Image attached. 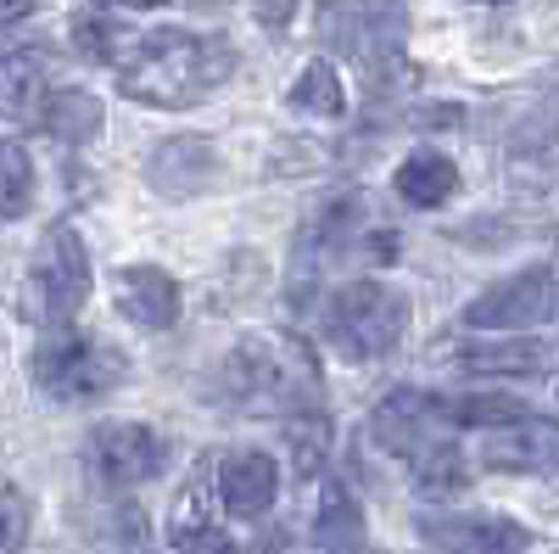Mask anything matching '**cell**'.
<instances>
[{
	"instance_id": "30",
	"label": "cell",
	"mask_w": 559,
	"mask_h": 554,
	"mask_svg": "<svg viewBox=\"0 0 559 554\" xmlns=\"http://www.w3.org/2000/svg\"><path fill=\"white\" fill-rule=\"evenodd\" d=\"M123 7H163V0H123Z\"/></svg>"
},
{
	"instance_id": "12",
	"label": "cell",
	"mask_w": 559,
	"mask_h": 554,
	"mask_svg": "<svg viewBox=\"0 0 559 554\" xmlns=\"http://www.w3.org/2000/svg\"><path fill=\"white\" fill-rule=\"evenodd\" d=\"M481 453H487L492 471L548 476V471H559V421H543V414H515V421L492 426V437H487Z\"/></svg>"
},
{
	"instance_id": "29",
	"label": "cell",
	"mask_w": 559,
	"mask_h": 554,
	"mask_svg": "<svg viewBox=\"0 0 559 554\" xmlns=\"http://www.w3.org/2000/svg\"><path fill=\"white\" fill-rule=\"evenodd\" d=\"M39 7V0H0V23H17V17H28Z\"/></svg>"
},
{
	"instance_id": "18",
	"label": "cell",
	"mask_w": 559,
	"mask_h": 554,
	"mask_svg": "<svg viewBox=\"0 0 559 554\" xmlns=\"http://www.w3.org/2000/svg\"><path fill=\"white\" fill-rule=\"evenodd\" d=\"M39 123L51 141H96L102 129V102L90 96V90H51V96L39 102Z\"/></svg>"
},
{
	"instance_id": "15",
	"label": "cell",
	"mask_w": 559,
	"mask_h": 554,
	"mask_svg": "<svg viewBox=\"0 0 559 554\" xmlns=\"http://www.w3.org/2000/svg\"><path fill=\"white\" fill-rule=\"evenodd\" d=\"M118 308L123 319H134L140 331H168L174 319H179V286H174V274H163L157 263H129L118 269Z\"/></svg>"
},
{
	"instance_id": "26",
	"label": "cell",
	"mask_w": 559,
	"mask_h": 554,
	"mask_svg": "<svg viewBox=\"0 0 559 554\" xmlns=\"http://www.w3.org/2000/svg\"><path fill=\"white\" fill-rule=\"evenodd\" d=\"M28 538V504L17 493H0V554H17Z\"/></svg>"
},
{
	"instance_id": "13",
	"label": "cell",
	"mask_w": 559,
	"mask_h": 554,
	"mask_svg": "<svg viewBox=\"0 0 559 554\" xmlns=\"http://www.w3.org/2000/svg\"><path fill=\"white\" fill-rule=\"evenodd\" d=\"M146 179L163 197H197L218 179V152L207 134H174L146 157Z\"/></svg>"
},
{
	"instance_id": "3",
	"label": "cell",
	"mask_w": 559,
	"mask_h": 554,
	"mask_svg": "<svg viewBox=\"0 0 559 554\" xmlns=\"http://www.w3.org/2000/svg\"><path fill=\"white\" fill-rule=\"evenodd\" d=\"M448 403H437L431 392H414L397 387L376 403L369 414V437H376L386 453H397L403 465L414 471L419 487H464V465H459V448L448 437Z\"/></svg>"
},
{
	"instance_id": "19",
	"label": "cell",
	"mask_w": 559,
	"mask_h": 554,
	"mask_svg": "<svg viewBox=\"0 0 559 554\" xmlns=\"http://www.w3.org/2000/svg\"><path fill=\"white\" fill-rule=\"evenodd\" d=\"M45 102V68L28 51H7L0 57V123H23L34 118Z\"/></svg>"
},
{
	"instance_id": "31",
	"label": "cell",
	"mask_w": 559,
	"mask_h": 554,
	"mask_svg": "<svg viewBox=\"0 0 559 554\" xmlns=\"http://www.w3.org/2000/svg\"><path fill=\"white\" fill-rule=\"evenodd\" d=\"M481 7H498V0H481Z\"/></svg>"
},
{
	"instance_id": "4",
	"label": "cell",
	"mask_w": 559,
	"mask_h": 554,
	"mask_svg": "<svg viewBox=\"0 0 559 554\" xmlns=\"http://www.w3.org/2000/svg\"><path fill=\"white\" fill-rule=\"evenodd\" d=\"M90 297V258L73 224H51L28 258V286H23V314L34 326L62 331Z\"/></svg>"
},
{
	"instance_id": "9",
	"label": "cell",
	"mask_w": 559,
	"mask_h": 554,
	"mask_svg": "<svg viewBox=\"0 0 559 554\" xmlns=\"http://www.w3.org/2000/svg\"><path fill=\"white\" fill-rule=\"evenodd\" d=\"M503 174L521 197H548L559 185V96L537 102L503 141Z\"/></svg>"
},
{
	"instance_id": "10",
	"label": "cell",
	"mask_w": 559,
	"mask_h": 554,
	"mask_svg": "<svg viewBox=\"0 0 559 554\" xmlns=\"http://www.w3.org/2000/svg\"><path fill=\"white\" fill-rule=\"evenodd\" d=\"M84 465L102 487H140L163 471V437L140 421H107L84 443Z\"/></svg>"
},
{
	"instance_id": "24",
	"label": "cell",
	"mask_w": 559,
	"mask_h": 554,
	"mask_svg": "<svg viewBox=\"0 0 559 554\" xmlns=\"http://www.w3.org/2000/svg\"><path fill=\"white\" fill-rule=\"evenodd\" d=\"M286 443H292V453H297V471L313 476L319 459H324V448H331V421H324L319 409H297V414H286Z\"/></svg>"
},
{
	"instance_id": "1",
	"label": "cell",
	"mask_w": 559,
	"mask_h": 554,
	"mask_svg": "<svg viewBox=\"0 0 559 554\" xmlns=\"http://www.w3.org/2000/svg\"><path fill=\"white\" fill-rule=\"evenodd\" d=\"M123 96L152 107H197L236 73V45L224 34H191V28H157L112 51Z\"/></svg>"
},
{
	"instance_id": "28",
	"label": "cell",
	"mask_w": 559,
	"mask_h": 554,
	"mask_svg": "<svg viewBox=\"0 0 559 554\" xmlns=\"http://www.w3.org/2000/svg\"><path fill=\"white\" fill-rule=\"evenodd\" d=\"M292 12H297V0H258V23L274 28V34L292 23Z\"/></svg>"
},
{
	"instance_id": "17",
	"label": "cell",
	"mask_w": 559,
	"mask_h": 554,
	"mask_svg": "<svg viewBox=\"0 0 559 554\" xmlns=\"http://www.w3.org/2000/svg\"><path fill=\"white\" fill-rule=\"evenodd\" d=\"M459 191V168L442 152H408L397 163V197L408 208H442Z\"/></svg>"
},
{
	"instance_id": "27",
	"label": "cell",
	"mask_w": 559,
	"mask_h": 554,
	"mask_svg": "<svg viewBox=\"0 0 559 554\" xmlns=\"http://www.w3.org/2000/svg\"><path fill=\"white\" fill-rule=\"evenodd\" d=\"M73 34H79V45H84V57H102V62H112V28H107V17L84 12Z\"/></svg>"
},
{
	"instance_id": "22",
	"label": "cell",
	"mask_w": 559,
	"mask_h": 554,
	"mask_svg": "<svg viewBox=\"0 0 559 554\" xmlns=\"http://www.w3.org/2000/svg\"><path fill=\"white\" fill-rule=\"evenodd\" d=\"M292 107L308 113V118H342L347 113V90H342V73L331 62H308L292 84Z\"/></svg>"
},
{
	"instance_id": "8",
	"label": "cell",
	"mask_w": 559,
	"mask_h": 554,
	"mask_svg": "<svg viewBox=\"0 0 559 554\" xmlns=\"http://www.w3.org/2000/svg\"><path fill=\"white\" fill-rule=\"evenodd\" d=\"M554 314H559V274L532 263L521 274H509V281H498L492 292H481L464 308V326L471 331H532Z\"/></svg>"
},
{
	"instance_id": "2",
	"label": "cell",
	"mask_w": 559,
	"mask_h": 554,
	"mask_svg": "<svg viewBox=\"0 0 559 554\" xmlns=\"http://www.w3.org/2000/svg\"><path fill=\"white\" fill-rule=\"evenodd\" d=\"M218 387L229 403H241L247 414H297V409H319V358L308 342H297L292 331H258L247 342L229 347Z\"/></svg>"
},
{
	"instance_id": "16",
	"label": "cell",
	"mask_w": 559,
	"mask_h": 554,
	"mask_svg": "<svg viewBox=\"0 0 559 554\" xmlns=\"http://www.w3.org/2000/svg\"><path fill=\"white\" fill-rule=\"evenodd\" d=\"M364 202L358 197H331L313 219H308V229H302V241H297V269L302 274H313V263L324 269L336 252H347V247H358V236H364Z\"/></svg>"
},
{
	"instance_id": "7",
	"label": "cell",
	"mask_w": 559,
	"mask_h": 554,
	"mask_svg": "<svg viewBox=\"0 0 559 554\" xmlns=\"http://www.w3.org/2000/svg\"><path fill=\"white\" fill-rule=\"evenodd\" d=\"M34 387L57 403H90V398H107L123 376H129V358L112 342H90V337H68L57 331L51 342L34 347Z\"/></svg>"
},
{
	"instance_id": "21",
	"label": "cell",
	"mask_w": 559,
	"mask_h": 554,
	"mask_svg": "<svg viewBox=\"0 0 559 554\" xmlns=\"http://www.w3.org/2000/svg\"><path fill=\"white\" fill-rule=\"evenodd\" d=\"M168 543H174L179 554H241V543H236V538H229L224 527H213V521L202 516L197 493L174 504V521H168Z\"/></svg>"
},
{
	"instance_id": "5",
	"label": "cell",
	"mask_w": 559,
	"mask_h": 554,
	"mask_svg": "<svg viewBox=\"0 0 559 554\" xmlns=\"http://www.w3.org/2000/svg\"><path fill=\"white\" fill-rule=\"evenodd\" d=\"M324 331L347 358H381L408 331V292L392 281H353L324 308Z\"/></svg>"
},
{
	"instance_id": "11",
	"label": "cell",
	"mask_w": 559,
	"mask_h": 554,
	"mask_svg": "<svg viewBox=\"0 0 559 554\" xmlns=\"http://www.w3.org/2000/svg\"><path fill=\"white\" fill-rule=\"evenodd\" d=\"M419 538L442 554H521L532 549V532L509 516H476V510H437L419 516Z\"/></svg>"
},
{
	"instance_id": "20",
	"label": "cell",
	"mask_w": 559,
	"mask_h": 554,
	"mask_svg": "<svg viewBox=\"0 0 559 554\" xmlns=\"http://www.w3.org/2000/svg\"><path fill=\"white\" fill-rule=\"evenodd\" d=\"M459 369H476V376H532L548 364V342H471L453 347Z\"/></svg>"
},
{
	"instance_id": "23",
	"label": "cell",
	"mask_w": 559,
	"mask_h": 554,
	"mask_svg": "<svg viewBox=\"0 0 559 554\" xmlns=\"http://www.w3.org/2000/svg\"><path fill=\"white\" fill-rule=\"evenodd\" d=\"M34 208V163L17 141H0V224H12Z\"/></svg>"
},
{
	"instance_id": "25",
	"label": "cell",
	"mask_w": 559,
	"mask_h": 554,
	"mask_svg": "<svg viewBox=\"0 0 559 554\" xmlns=\"http://www.w3.org/2000/svg\"><path fill=\"white\" fill-rule=\"evenodd\" d=\"M515 414H526V403H515V398H492V392H476V398H459V403H448V421L453 426H503V421H515Z\"/></svg>"
},
{
	"instance_id": "6",
	"label": "cell",
	"mask_w": 559,
	"mask_h": 554,
	"mask_svg": "<svg viewBox=\"0 0 559 554\" xmlns=\"http://www.w3.org/2000/svg\"><path fill=\"white\" fill-rule=\"evenodd\" d=\"M313 28L347 62L386 68L408 45V7L403 0H319Z\"/></svg>"
},
{
	"instance_id": "14",
	"label": "cell",
	"mask_w": 559,
	"mask_h": 554,
	"mask_svg": "<svg viewBox=\"0 0 559 554\" xmlns=\"http://www.w3.org/2000/svg\"><path fill=\"white\" fill-rule=\"evenodd\" d=\"M274 493H280V465L269 453H258V448L224 453V465H218V504L229 516H241V521L263 516L274 504Z\"/></svg>"
}]
</instances>
